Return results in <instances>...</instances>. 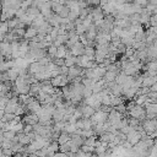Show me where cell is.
<instances>
[{
  "mask_svg": "<svg viewBox=\"0 0 157 157\" xmlns=\"http://www.w3.org/2000/svg\"><path fill=\"white\" fill-rule=\"evenodd\" d=\"M74 65H76V56H72V55L66 56V58H65V66L71 67V66H74Z\"/></svg>",
  "mask_w": 157,
  "mask_h": 157,
  "instance_id": "23",
  "label": "cell"
},
{
  "mask_svg": "<svg viewBox=\"0 0 157 157\" xmlns=\"http://www.w3.org/2000/svg\"><path fill=\"white\" fill-rule=\"evenodd\" d=\"M26 11H27V10H25V9L20 7V9L16 11V15H15V17H16V18H20V17H22V16L26 13Z\"/></svg>",
  "mask_w": 157,
  "mask_h": 157,
  "instance_id": "34",
  "label": "cell"
},
{
  "mask_svg": "<svg viewBox=\"0 0 157 157\" xmlns=\"http://www.w3.org/2000/svg\"><path fill=\"white\" fill-rule=\"evenodd\" d=\"M126 157H132V155H129V156H126Z\"/></svg>",
  "mask_w": 157,
  "mask_h": 157,
  "instance_id": "42",
  "label": "cell"
},
{
  "mask_svg": "<svg viewBox=\"0 0 157 157\" xmlns=\"http://www.w3.org/2000/svg\"><path fill=\"white\" fill-rule=\"evenodd\" d=\"M15 114H10V113H5L4 114V117H2V119H1V121H4V123H11L13 119H15Z\"/></svg>",
  "mask_w": 157,
  "mask_h": 157,
  "instance_id": "26",
  "label": "cell"
},
{
  "mask_svg": "<svg viewBox=\"0 0 157 157\" xmlns=\"http://www.w3.org/2000/svg\"><path fill=\"white\" fill-rule=\"evenodd\" d=\"M29 132H33V125H25L23 128V134H29Z\"/></svg>",
  "mask_w": 157,
  "mask_h": 157,
  "instance_id": "36",
  "label": "cell"
},
{
  "mask_svg": "<svg viewBox=\"0 0 157 157\" xmlns=\"http://www.w3.org/2000/svg\"><path fill=\"white\" fill-rule=\"evenodd\" d=\"M145 67H146V69H145L146 71H156V72H157V60L146 63Z\"/></svg>",
  "mask_w": 157,
  "mask_h": 157,
  "instance_id": "22",
  "label": "cell"
},
{
  "mask_svg": "<svg viewBox=\"0 0 157 157\" xmlns=\"http://www.w3.org/2000/svg\"><path fill=\"white\" fill-rule=\"evenodd\" d=\"M53 63H54L58 67H61V66L65 65V59H56V58H55V59L53 60Z\"/></svg>",
  "mask_w": 157,
  "mask_h": 157,
  "instance_id": "33",
  "label": "cell"
},
{
  "mask_svg": "<svg viewBox=\"0 0 157 157\" xmlns=\"http://www.w3.org/2000/svg\"><path fill=\"white\" fill-rule=\"evenodd\" d=\"M36 36H38V31H37L36 28H33L32 26H29V27L26 28V34H25V39H26V40H31V39H33Z\"/></svg>",
  "mask_w": 157,
  "mask_h": 157,
  "instance_id": "10",
  "label": "cell"
},
{
  "mask_svg": "<svg viewBox=\"0 0 157 157\" xmlns=\"http://www.w3.org/2000/svg\"><path fill=\"white\" fill-rule=\"evenodd\" d=\"M0 82H1V74H0Z\"/></svg>",
  "mask_w": 157,
  "mask_h": 157,
  "instance_id": "43",
  "label": "cell"
},
{
  "mask_svg": "<svg viewBox=\"0 0 157 157\" xmlns=\"http://www.w3.org/2000/svg\"><path fill=\"white\" fill-rule=\"evenodd\" d=\"M28 157H32V155H29V156H28Z\"/></svg>",
  "mask_w": 157,
  "mask_h": 157,
  "instance_id": "44",
  "label": "cell"
},
{
  "mask_svg": "<svg viewBox=\"0 0 157 157\" xmlns=\"http://www.w3.org/2000/svg\"><path fill=\"white\" fill-rule=\"evenodd\" d=\"M69 13H70V10H69V7H64L63 9V11L59 13V16H60V18H67L69 17Z\"/></svg>",
  "mask_w": 157,
  "mask_h": 157,
  "instance_id": "30",
  "label": "cell"
},
{
  "mask_svg": "<svg viewBox=\"0 0 157 157\" xmlns=\"http://www.w3.org/2000/svg\"><path fill=\"white\" fill-rule=\"evenodd\" d=\"M26 13H27V15H29V16H32L33 18H36V17H38V16L40 15V10H39V9H37V7H34V6H31L29 9H27Z\"/></svg>",
  "mask_w": 157,
  "mask_h": 157,
  "instance_id": "16",
  "label": "cell"
},
{
  "mask_svg": "<svg viewBox=\"0 0 157 157\" xmlns=\"http://www.w3.org/2000/svg\"><path fill=\"white\" fill-rule=\"evenodd\" d=\"M77 107H80V109H81V113H82V118H92V115L96 113V110H94L92 107H90V105H86L83 102H82L81 104H78Z\"/></svg>",
  "mask_w": 157,
  "mask_h": 157,
  "instance_id": "7",
  "label": "cell"
},
{
  "mask_svg": "<svg viewBox=\"0 0 157 157\" xmlns=\"http://www.w3.org/2000/svg\"><path fill=\"white\" fill-rule=\"evenodd\" d=\"M96 142H97V136L94 135V136H91V137H88V139H85L83 145L90 146V147H94V146H96Z\"/></svg>",
  "mask_w": 157,
  "mask_h": 157,
  "instance_id": "24",
  "label": "cell"
},
{
  "mask_svg": "<svg viewBox=\"0 0 157 157\" xmlns=\"http://www.w3.org/2000/svg\"><path fill=\"white\" fill-rule=\"evenodd\" d=\"M70 150H71V140H70L69 142H66V144L61 145V146H60V148H59V151H60V152H63V153H67V152H70Z\"/></svg>",
  "mask_w": 157,
  "mask_h": 157,
  "instance_id": "25",
  "label": "cell"
},
{
  "mask_svg": "<svg viewBox=\"0 0 157 157\" xmlns=\"http://www.w3.org/2000/svg\"><path fill=\"white\" fill-rule=\"evenodd\" d=\"M90 60H94V55H96V49L94 48H90V47H85V54Z\"/></svg>",
  "mask_w": 157,
  "mask_h": 157,
  "instance_id": "17",
  "label": "cell"
},
{
  "mask_svg": "<svg viewBox=\"0 0 157 157\" xmlns=\"http://www.w3.org/2000/svg\"><path fill=\"white\" fill-rule=\"evenodd\" d=\"M121 103H123V97H117V96H112V94H110V105H112L113 108L118 107V105L121 104Z\"/></svg>",
  "mask_w": 157,
  "mask_h": 157,
  "instance_id": "19",
  "label": "cell"
},
{
  "mask_svg": "<svg viewBox=\"0 0 157 157\" xmlns=\"http://www.w3.org/2000/svg\"><path fill=\"white\" fill-rule=\"evenodd\" d=\"M2 155L4 156H13V151L11 148H5V150H2Z\"/></svg>",
  "mask_w": 157,
  "mask_h": 157,
  "instance_id": "37",
  "label": "cell"
},
{
  "mask_svg": "<svg viewBox=\"0 0 157 157\" xmlns=\"http://www.w3.org/2000/svg\"><path fill=\"white\" fill-rule=\"evenodd\" d=\"M59 71H60V75H64V76H67V74H69V67L67 66H61V67H59Z\"/></svg>",
  "mask_w": 157,
  "mask_h": 157,
  "instance_id": "35",
  "label": "cell"
},
{
  "mask_svg": "<svg viewBox=\"0 0 157 157\" xmlns=\"http://www.w3.org/2000/svg\"><path fill=\"white\" fill-rule=\"evenodd\" d=\"M45 21H47L52 27H59V26H60V21H61V18H60L59 15H56V13L53 12L49 17L45 18Z\"/></svg>",
  "mask_w": 157,
  "mask_h": 157,
  "instance_id": "9",
  "label": "cell"
},
{
  "mask_svg": "<svg viewBox=\"0 0 157 157\" xmlns=\"http://www.w3.org/2000/svg\"><path fill=\"white\" fill-rule=\"evenodd\" d=\"M81 151H83V152H86V153H94V147H90V146L82 145V146H81Z\"/></svg>",
  "mask_w": 157,
  "mask_h": 157,
  "instance_id": "32",
  "label": "cell"
},
{
  "mask_svg": "<svg viewBox=\"0 0 157 157\" xmlns=\"http://www.w3.org/2000/svg\"><path fill=\"white\" fill-rule=\"evenodd\" d=\"M0 155H2V148H1V146H0Z\"/></svg>",
  "mask_w": 157,
  "mask_h": 157,
  "instance_id": "40",
  "label": "cell"
},
{
  "mask_svg": "<svg viewBox=\"0 0 157 157\" xmlns=\"http://www.w3.org/2000/svg\"><path fill=\"white\" fill-rule=\"evenodd\" d=\"M76 130H77V128H76V125H75V124L66 123V125H65V128H64V130H63V131H65V132H67V134L72 135V134H75V132H76Z\"/></svg>",
  "mask_w": 157,
  "mask_h": 157,
  "instance_id": "21",
  "label": "cell"
},
{
  "mask_svg": "<svg viewBox=\"0 0 157 157\" xmlns=\"http://www.w3.org/2000/svg\"><path fill=\"white\" fill-rule=\"evenodd\" d=\"M117 76H118V72L107 71V72H105V75H104V77H103V80H104L107 83H110V82H114V81H115Z\"/></svg>",
  "mask_w": 157,
  "mask_h": 157,
  "instance_id": "13",
  "label": "cell"
},
{
  "mask_svg": "<svg viewBox=\"0 0 157 157\" xmlns=\"http://www.w3.org/2000/svg\"><path fill=\"white\" fill-rule=\"evenodd\" d=\"M0 132H1V130H0Z\"/></svg>",
  "mask_w": 157,
  "mask_h": 157,
  "instance_id": "46",
  "label": "cell"
},
{
  "mask_svg": "<svg viewBox=\"0 0 157 157\" xmlns=\"http://www.w3.org/2000/svg\"><path fill=\"white\" fill-rule=\"evenodd\" d=\"M38 121H39V118L37 114L28 113V114L23 115V118H22V123L25 125H36V124H38Z\"/></svg>",
  "mask_w": 157,
  "mask_h": 157,
  "instance_id": "8",
  "label": "cell"
},
{
  "mask_svg": "<svg viewBox=\"0 0 157 157\" xmlns=\"http://www.w3.org/2000/svg\"><path fill=\"white\" fill-rule=\"evenodd\" d=\"M150 90H151V92H157V82H156L155 85H152Z\"/></svg>",
  "mask_w": 157,
  "mask_h": 157,
  "instance_id": "38",
  "label": "cell"
},
{
  "mask_svg": "<svg viewBox=\"0 0 157 157\" xmlns=\"http://www.w3.org/2000/svg\"><path fill=\"white\" fill-rule=\"evenodd\" d=\"M45 71V66L40 65L39 61H34L32 64H29L28 66V74L29 75H36V74H40Z\"/></svg>",
  "mask_w": 157,
  "mask_h": 157,
  "instance_id": "5",
  "label": "cell"
},
{
  "mask_svg": "<svg viewBox=\"0 0 157 157\" xmlns=\"http://www.w3.org/2000/svg\"><path fill=\"white\" fill-rule=\"evenodd\" d=\"M92 157H98V155H96V153H93V155H92Z\"/></svg>",
  "mask_w": 157,
  "mask_h": 157,
  "instance_id": "41",
  "label": "cell"
},
{
  "mask_svg": "<svg viewBox=\"0 0 157 157\" xmlns=\"http://www.w3.org/2000/svg\"><path fill=\"white\" fill-rule=\"evenodd\" d=\"M70 53L72 56H82L85 54V45L81 42H77L70 48Z\"/></svg>",
  "mask_w": 157,
  "mask_h": 157,
  "instance_id": "4",
  "label": "cell"
},
{
  "mask_svg": "<svg viewBox=\"0 0 157 157\" xmlns=\"http://www.w3.org/2000/svg\"><path fill=\"white\" fill-rule=\"evenodd\" d=\"M92 94H93V92H92V88H91V87H85V90H83V99H86V98H90Z\"/></svg>",
  "mask_w": 157,
  "mask_h": 157,
  "instance_id": "28",
  "label": "cell"
},
{
  "mask_svg": "<svg viewBox=\"0 0 157 157\" xmlns=\"http://www.w3.org/2000/svg\"><path fill=\"white\" fill-rule=\"evenodd\" d=\"M141 135H140V132L137 131V130H135V129H132L128 135H126V141L128 142H130L131 145H132V147L135 146V145H137L140 141H141Z\"/></svg>",
  "mask_w": 157,
  "mask_h": 157,
  "instance_id": "3",
  "label": "cell"
},
{
  "mask_svg": "<svg viewBox=\"0 0 157 157\" xmlns=\"http://www.w3.org/2000/svg\"><path fill=\"white\" fill-rule=\"evenodd\" d=\"M91 120L93 123V126L97 125V124H105L107 120H108V114L104 113V112H102V110H98V112H96L92 115Z\"/></svg>",
  "mask_w": 157,
  "mask_h": 157,
  "instance_id": "2",
  "label": "cell"
},
{
  "mask_svg": "<svg viewBox=\"0 0 157 157\" xmlns=\"http://www.w3.org/2000/svg\"><path fill=\"white\" fill-rule=\"evenodd\" d=\"M7 75H9V78H10V81H11V82H15V81H16V78L20 76L18 70H17V69H15V67L10 69V70L7 71Z\"/></svg>",
  "mask_w": 157,
  "mask_h": 157,
  "instance_id": "15",
  "label": "cell"
},
{
  "mask_svg": "<svg viewBox=\"0 0 157 157\" xmlns=\"http://www.w3.org/2000/svg\"><path fill=\"white\" fill-rule=\"evenodd\" d=\"M2 135H4V137H5L6 140H10V141H12V140L16 137V132L12 131V130H10V131H5V132H2Z\"/></svg>",
  "mask_w": 157,
  "mask_h": 157,
  "instance_id": "27",
  "label": "cell"
},
{
  "mask_svg": "<svg viewBox=\"0 0 157 157\" xmlns=\"http://www.w3.org/2000/svg\"><path fill=\"white\" fill-rule=\"evenodd\" d=\"M56 52H58V48L54 47L53 44H52L49 48H47V54H48V56H49L52 60L55 59V56H56Z\"/></svg>",
  "mask_w": 157,
  "mask_h": 157,
  "instance_id": "20",
  "label": "cell"
},
{
  "mask_svg": "<svg viewBox=\"0 0 157 157\" xmlns=\"http://www.w3.org/2000/svg\"><path fill=\"white\" fill-rule=\"evenodd\" d=\"M70 140H71V135L67 134V132H65V131H61V134H60V136H59V139H58V144L61 146V145L69 142Z\"/></svg>",
  "mask_w": 157,
  "mask_h": 157,
  "instance_id": "12",
  "label": "cell"
},
{
  "mask_svg": "<svg viewBox=\"0 0 157 157\" xmlns=\"http://www.w3.org/2000/svg\"><path fill=\"white\" fill-rule=\"evenodd\" d=\"M126 80H128V75H125L123 71H120L119 74H118V76H117V78H115V82L118 83V85H120V86H123L125 82H126Z\"/></svg>",
  "mask_w": 157,
  "mask_h": 157,
  "instance_id": "18",
  "label": "cell"
},
{
  "mask_svg": "<svg viewBox=\"0 0 157 157\" xmlns=\"http://www.w3.org/2000/svg\"><path fill=\"white\" fill-rule=\"evenodd\" d=\"M114 139H115V135L112 134V132H108V131L99 136V140L104 144H110L112 141H114Z\"/></svg>",
  "mask_w": 157,
  "mask_h": 157,
  "instance_id": "11",
  "label": "cell"
},
{
  "mask_svg": "<svg viewBox=\"0 0 157 157\" xmlns=\"http://www.w3.org/2000/svg\"><path fill=\"white\" fill-rule=\"evenodd\" d=\"M64 7H65V5L60 4V1H59V2H52V11H53L54 13H56V15H59V13L63 11Z\"/></svg>",
  "mask_w": 157,
  "mask_h": 157,
  "instance_id": "14",
  "label": "cell"
},
{
  "mask_svg": "<svg viewBox=\"0 0 157 157\" xmlns=\"http://www.w3.org/2000/svg\"><path fill=\"white\" fill-rule=\"evenodd\" d=\"M141 125L146 131V134L150 136L157 130V119H146L141 123Z\"/></svg>",
  "mask_w": 157,
  "mask_h": 157,
  "instance_id": "1",
  "label": "cell"
},
{
  "mask_svg": "<svg viewBox=\"0 0 157 157\" xmlns=\"http://www.w3.org/2000/svg\"><path fill=\"white\" fill-rule=\"evenodd\" d=\"M91 15H92V18H93V23L101 22V21L104 20V12H103V10L101 9V6L92 9V10H91Z\"/></svg>",
  "mask_w": 157,
  "mask_h": 157,
  "instance_id": "6",
  "label": "cell"
},
{
  "mask_svg": "<svg viewBox=\"0 0 157 157\" xmlns=\"http://www.w3.org/2000/svg\"><path fill=\"white\" fill-rule=\"evenodd\" d=\"M12 157H23V156H22V153H20V152H18V153H13V156H12Z\"/></svg>",
  "mask_w": 157,
  "mask_h": 157,
  "instance_id": "39",
  "label": "cell"
},
{
  "mask_svg": "<svg viewBox=\"0 0 157 157\" xmlns=\"http://www.w3.org/2000/svg\"><path fill=\"white\" fill-rule=\"evenodd\" d=\"M0 120H1V118H0Z\"/></svg>",
  "mask_w": 157,
  "mask_h": 157,
  "instance_id": "45",
  "label": "cell"
},
{
  "mask_svg": "<svg viewBox=\"0 0 157 157\" xmlns=\"http://www.w3.org/2000/svg\"><path fill=\"white\" fill-rule=\"evenodd\" d=\"M12 145H13V142L12 141H10V140H4V142L1 144V148L2 150H5V148H11L12 147Z\"/></svg>",
  "mask_w": 157,
  "mask_h": 157,
  "instance_id": "31",
  "label": "cell"
},
{
  "mask_svg": "<svg viewBox=\"0 0 157 157\" xmlns=\"http://www.w3.org/2000/svg\"><path fill=\"white\" fill-rule=\"evenodd\" d=\"M132 4H135L136 6H140V7H142V9H144V6L146 7V6L148 5V1H147V0H135Z\"/></svg>",
  "mask_w": 157,
  "mask_h": 157,
  "instance_id": "29",
  "label": "cell"
}]
</instances>
